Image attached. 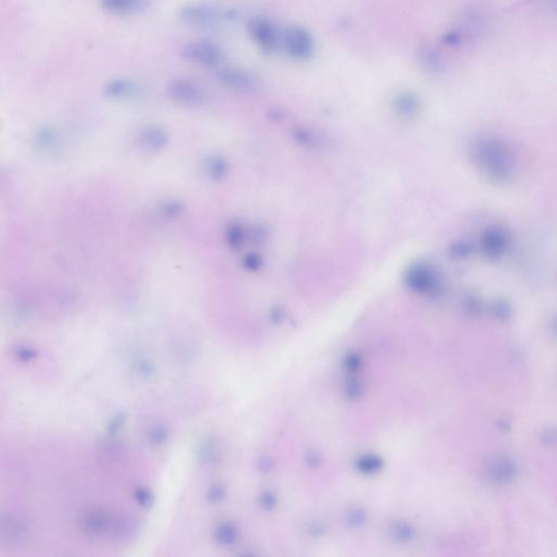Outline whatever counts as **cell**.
Instances as JSON below:
<instances>
[{
    "label": "cell",
    "instance_id": "cell-12",
    "mask_svg": "<svg viewBox=\"0 0 557 557\" xmlns=\"http://www.w3.org/2000/svg\"><path fill=\"white\" fill-rule=\"evenodd\" d=\"M223 169H225L223 163L218 158H211L206 163V170L211 177H215V179L220 177Z\"/></svg>",
    "mask_w": 557,
    "mask_h": 557
},
{
    "label": "cell",
    "instance_id": "cell-8",
    "mask_svg": "<svg viewBox=\"0 0 557 557\" xmlns=\"http://www.w3.org/2000/svg\"><path fill=\"white\" fill-rule=\"evenodd\" d=\"M141 91V85L134 80L127 77L111 80L103 87L104 96L111 99H134L139 95Z\"/></svg>",
    "mask_w": 557,
    "mask_h": 557
},
{
    "label": "cell",
    "instance_id": "cell-11",
    "mask_svg": "<svg viewBox=\"0 0 557 557\" xmlns=\"http://www.w3.org/2000/svg\"><path fill=\"white\" fill-rule=\"evenodd\" d=\"M37 143L44 149H53L57 144V135L54 133L53 130L43 129L37 134Z\"/></svg>",
    "mask_w": 557,
    "mask_h": 557
},
{
    "label": "cell",
    "instance_id": "cell-5",
    "mask_svg": "<svg viewBox=\"0 0 557 557\" xmlns=\"http://www.w3.org/2000/svg\"><path fill=\"white\" fill-rule=\"evenodd\" d=\"M167 94L173 101L185 106H201L208 101L205 87L195 80L177 77L167 85Z\"/></svg>",
    "mask_w": 557,
    "mask_h": 557
},
{
    "label": "cell",
    "instance_id": "cell-14",
    "mask_svg": "<svg viewBox=\"0 0 557 557\" xmlns=\"http://www.w3.org/2000/svg\"><path fill=\"white\" fill-rule=\"evenodd\" d=\"M549 3V6L552 7L553 9L557 10V0H546Z\"/></svg>",
    "mask_w": 557,
    "mask_h": 557
},
{
    "label": "cell",
    "instance_id": "cell-13",
    "mask_svg": "<svg viewBox=\"0 0 557 557\" xmlns=\"http://www.w3.org/2000/svg\"><path fill=\"white\" fill-rule=\"evenodd\" d=\"M181 211H182V206L180 205V204L175 203V201L167 204V205L163 207V213L167 215H170V217L180 215Z\"/></svg>",
    "mask_w": 557,
    "mask_h": 557
},
{
    "label": "cell",
    "instance_id": "cell-2",
    "mask_svg": "<svg viewBox=\"0 0 557 557\" xmlns=\"http://www.w3.org/2000/svg\"><path fill=\"white\" fill-rule=\"evenodd\" d=\"M181 55L189 63L204 68H219L225 59V51L211 39H195L185 44Z\"/></svg>",
    "mask_w": 557,
    "mask_h": 557
},
{
    "label": "cell",
    "instance_id": "cell-1",
    "mask_svg": "<svg viewBox=\"0 0 557 557\" xmlns=\"http://www.w3.org/2000/svg\"><path fill=\"white\" fill-rule=\"evenodd\" d=\"M237 18V10L206 1L185 4L177 11L181 23L194 29H213L231 23Z\"/></svg>",
    "mask_w": 557,
    "mask_h": 557
},
{
    "label": "cell",
    "instance_id": "cell-3",
    "mask_svg": "<svg viewBox=\"0 0 557 557\" xmlns=\"http://www.w3.org/2000/svg\"><path fill=\"white\" fill-rule=\"evenodd\" d=\"M247 34L254 44L263 53L273 54L281 51L282 29H279L273 20L265 17H255L246 24Z\"/></svg>",
    "mask_w": 557,
    "mask_h": 557
},
{
    "label": "cell",
    "instance_id": "cell-7",
    "mask_svg": "<svg viewBox=\"0 0 557 557\" xmlns=\"http://www.w3.org/2000/svg\"><path fill=\"white\" fill-rule=\"evenodd\" d=\"M153 0H99L101 9L120 17L139 15L151 7Z\"/></svg>",
    "mask_w": 557,
    "mask_h": 557
},
{
    "label": "cell",
    "instance_id": "cell-10",
    "mask_svg": "<svg viewBox=\"0 0 557 557\" xmlns=\"http://www.w3.org/2000/svg\"><path fill=\"white\" fill-rule=\"evenodd\" d=\"M419 61L427 71L438 72L442 69V55L438 48L433 45H423L419 51Z\"/></svg>",
    "mask_w": 557,
    "mask_h": 557
},
{
    "label": "cell",
    "instance_id": "cell-6",
    "mask_svg": "<svg viewBox=\"0 0 557 557\" xmlns=\"http://www.w3.org/2000/svg\"><path fill=\"white\" fill-rule=\"evenodd\" d=\"M215 79L223 87L239 92H251L258 85L256 77L241 68L220 67L215 73Z\"/></svg>",
    "mask_w": 557,
    "mask_h": 557
},
{
    "label": "cell",
    "instance_id": "cell-9",
    "mask_svg": "<svg viewBox=\"0 0 557 557\" xmlns=\"http://www.w3.org/2000/svg\"><path fill=\"white\" fill-rule=\"evenodd\" d=\"M139 144L147 151H159L167 144V134L161 127H147L139 132Z\"/></svg>",
    "mask_w": 557,
    "mask_h": 557
},
{
    "label": "cell",
    "instance_id": "cell-4",
    "mask_svg": "<svg viewBox=\"0 0 557 557\" xmlns=\"http://www.w3.org/2000/svg\"><path fill=\"white\" fill-rule=\"evenodd\" d=\"M281 51L293 59L307 60L313 55L315 42L305 27L289 25L282 29Z\"/></svg>",
    "mask_w": 557,
    "mask_h": 557
}]
</instances>
